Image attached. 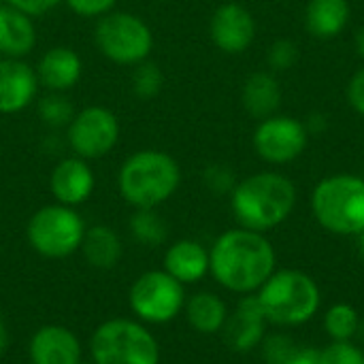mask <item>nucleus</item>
<instances>
[{"mask_svg": "<svg viewBox=\"0 0 364 364\" xmlns=\"http://www.w3.org/2000/svg\"><path fill=\"white\" fill-rule=\"evenodd\" d=\"M275 250L264 232L235 228L220 235L209 250V273L235 292L254 294L275 273Z\"/></svg>", "mask_w": 364, "mask_h": 364, "instance_id": "obj_1", "label": "nucleus"}, {"mask_svg": "<svg viewBox=\"0 0 364 364\" xmlns=\"http://www.w3.org/2000/svg\"><path fill=\"white\" fill-rule=\"evenodd\" d=\"M296 205L294 183L275 171L250 175L230 192V207L241 228L267 232L284 224Z\"/></svg>", "mask_w": 364, "mask_h": 364, "instance_id": "obj_2", "label": "nucleus"}, {"mask_svg": "<svg viewBox=\"0 0 364 364\" xmlns=\"http://www.w3.org/2000/svg\"><path fill=\"white\" fill-rule=\"evenodd\" d=\"M181 171L175 158L158 149L132 154L119 168L117 188L134 209H156L179 188Z\"/></svg>", "mask_w": 364, "mask_h": 364, "instance_id": "obj_3", "label": "nucleus"}, {"mask_svg": "<svg viewBox=\"0 0 364 364\" xmlns=\"http://www.w3.org/2000/svg\"><path fill=\"white\" fill-rule=\"evenodd\" d=\"M256 301L267 322L277 326H301L320 309V288L316 279L296 269L275 271L256 292Z\"/></svg>", "mask_w": 364, "mask_h": 364, "instance_id": "obj_4", "label": "nucleus"}, {"mask_svg": "<svg viewBox=\"0 0 364 364\" xmlns=\"http://www.w3.org/2000/svg\"><path fill=\"white\" fill-rule=\"evenodd\" d=\"M316 222L341 237H358L364 230V179L358 175L324 177L311 194Z\"/></svg>", "mask_w": 364, "mask_h": 364, "instance_id": "obj_5", "label": "nucleus"}, {"mask_svg": "<svg viewBox=\"0 0 364 364\" xmlns=\"http://www.w3.org/2000/svg\"><path fill=\"white\" fill-rule=\"evenodd\" d=\"M90 354L94 364H160L156 337L126 318L102 322L90 339Z\"/></svg>", "mask_w": 364, "mask_h": 364, "instance_id": "obj_6", "label": "nucleus"}, {"mask_svg": "<svg viewBox=\"0 0 364 364\" xmlns=\"http://www.w3.org/2000/svg\"><path fill=\"white\" fill-rule=\"evenodd\" d=\"M81 215L66 205H47L38 209L26 228L30 247L45 258H66L81 247L85 237Z\"/></svg>", "mask_w": 364, "mask_h": 364, "instance_id": "obj_7", "label": "nucleus"}, {"mask_svg": "<svg viewBox=\"0 0 364 364\" xmlns=\"http://www.w3.org/2000/svg\"><path fill=\"white\" fill-rule=\"evenodd\" d=\"M96 45L105 58L117 64H141L154 47L149 26L132 13H107L96 26Z\"/></svg>", "mask_w": 364, "mask_h": 364, "instance_id": "obj_8", "label": "nucleus"}, {"mask_svg": "<svg viewBox=\"0 0 364 364\" xmlns=\"http://www.w3.org/2000/svg\"><path fill=\"white\" fill-rule=\"evenodd\" d=\"M128 303L132 314L147 324H166L186 307V290L175 277L162 271L143 273L130 288Z\"/></svg>", "mask_w": 364, "mask_h": 364, "instance_id": "obj_9", "label": "nucleus"}, {"mask_svg": "<svg viewBox=\"0 0 364 364\" xmlns=\"http://www.w3.org/2000/svg\"><path fill=\"white\" fill-rule=\"evenodd\" d=\"M309 132L303 122L290 115H271L260 119L254 130V149L269 164L294 162L307 147Z\"/></svg>", "mask_w": 364, "mask_h": 364, "instance_id": "obj_10", "label": "nucleus"}, {"mask_svg": "<svg viewBox=\"0 0 364 364\" xmlns=\"http://www.w3.org/2000/svg\"><path fill=\"white\" fill-rule=\"evenodd\" d=\"M119 139V122L105 107H87L68 124V143L83 160L107 156Z\"/></svg>", "mask_w": 364, "mask_h": 364, "instance_id": "obj_11", "label": "nucleus"}, {"mask_svg": "<svg viewBox=\"0 0 364 364\" xmlns=\"http://www.w3.org/2000/svg\"><path fill=\"white\" fill-rule=\"evenodd\" d=\"M211 41L213 45L230 55L243 53L250 49V45L256 38V21L254 15L237 4V2H226L215 9L211 17Z\"/></svg>", "mask_w": 364, "mask_h": 364, "instance_id": "obj_12", "label": "nucleus"}, {"mask_svg": "<svg viewBox=\"0 0 364 364\" xmlns=\"http://www.w3.org/2000/svg\"><path fill=\"white\" fill-rule=\"evenodd\" d=\"M267 324L269 322L256 301V294H245L235 311L228 314V320L222 328L224 343L232 352H250L260 348L267 335Z\"/></svg>", "mask_w": 364, "mask_h": 364, "instance_id": "obj_13", "label": "nucleus"}, {"mask_svg": "<svg viewBox=\"0 0 364 364\" xmlns=\"http://www.w3.org/2000/svg\"><path fill=\"white\" fill-rule=\"evenodd\" d=\"M81 354L77 335L60 324L41 326L28 346L32 364H81Z\"/></svg>", "mask_w": 364, "mask_h": 364, "instance_id": "obj_14", "label": "nucleus"}, {"mask_svg": "<svg viewBox=\"0 0 364 364\" xmlns=\"http://www.w3.org/2000/svg\"><path fill=\"white\" fill-rule=\"evenodd\" d=\"M36 75L19 58L0 60V113L13 115L23 111L36 94Z\"/></svg>", "mask_w": 364, "mask_h": 364, "instance_id": "obj_15", "label": "nucleus"}, {"mask_svg": "<svg viewBox=\"0 0 364 364\" xmlns=\"http://www.w3.org/2000/svg\"><path fill=\"white\" fill-rule=\"evenodd\" d=\"M49 190L60 205L77 207L94 192V173L83 158H66L51 171Z\"/></svg>", "mask_w": 364, "mask_h": 364, "instance_id": "obj_16", "label": "nucleus"}, {"mask_svg": "<svg viewBox=\"0 0 364 364\" xmlns=\"http://www.w3.org/2000/svg\"><path fill=\"white\" fill-rule=\"evenodd\" d=\"M164 271L179 284H196L209 273V252L192 239L173 243L164 254Z\"/></svg>", "mask_w": 364, "mask_h": 364, "instance_id": "obj_17", "label": "nucleus"}, {"mask_svg": "<svg viewBox=\"0 0 364 364\" xmlns=\"http://www.w3.org/2000/svg\"><path fill=\"white\" fill-rule=\"evenodd\" d=\"M36 45V28L23 11L0 4V53L4 58H23Z\"/></svg>", "mask_w": 364, "mask_h": 364, "instance_id": "obj_18", "label": "nucleus"}, {"mask_svg": "<svg viewBox=\"0 0 364 364\" xmlns=\"http://www.w3.org/2000/svg\"><path fill=\"white\" fill-rule=\"evenodd\" d=\"M36 79L51 92H66L81 79V58L70 47H53L41 58Z\"/></svg>", "mask_w": 364, "mask_h": 364, "instance_id": "obj_19", "label": "nucleus"}, {"mask_svg": "<svg viewBox=\"0 0 364 364\" xmlns=\"http://www.w3.org/2000/svg\"><path fill=\"white\" fill-rule=\"evenodd\" d=\"M350 15V0H309L305 9V28L311 36L328 41L348 28Z\"/></svg>", "mask_w": 364, "mask_h": 364, "instance_id": "obj_20", "label": "nucleus"}, {"mask_svg": "<svg viewBox=\"0 0 364 364\" xmlns=\"http://www.w3.org/2000/svg\"><path fill=\"white\" fill-rule=\"evenodd\" d=\"M282 98H284V92H282L277 77L267 70L250 75L241 90V100H243L245 111L258 119L275 115L282 105Z\"/></svg>", "mask_w": 364, "mask_h": 364, "instance_id": "obj_21", "label": "nucleus"}, {"mask_svg": "<svg viewBox=\"0 0 364 364\" xmlns=\"http://www.w3.org/2000/svg\"><path fill=\"white\" fill-rule=\"evenodd\" d=\"M186 318L190 326L200 335H215L222 333L226 320H228V307L226 303L213 294V292H196L190 299H186Z\"/></svg>", "mask_w": 364, "mask_h": 364, "instance_id": "obj_22", "label": "nucleus"}, {"mask_svg": "<svg viewBox=\"0 0 364 364\" xmlns=\"http://www.w3.org/2000/svg\"><path fill=\"white\" fill-rule=\"evenodd\" d=\"M79 250L83 252V258L87 260V264L100 271L113 269L122 260V252H124L119 237L109 226L87 228Z\"/></svg>", "mask_w": 364, "mask_h": 364, "instance_id": "obj_23", "label": "nucleus"}, {"mask_svg": "<svg viewBox=\"0 0 364 364\" xmlns=\"http://www.w3.org/2000/svg\"><path fill=\"white\" fill-rule=\"evenodd\" d=\"M358 324L360 314L348 303L333 305L324 316V331L333 341H352L358 333Z\"/></svg>", "mask_w": 364, "mask_h": 364, "instance_id": "obj_24", "label": "nucleus"}, {"mask_svg": "<svg viewBox=\"0 0 364 364\" xmlns=\"http://www.w3.org/2000/svg\"><path fill=\"white\" fill-rule=\"evenodd\" d=\"M130 232L143 245H162L168 237L166 222L156 209H136L130 218Z\"/></svg>", "mask_w": 364, "mask_h": 364, "instance_id": "obj_25", "label": "nucleus"}, {"mask_svg": "<svg viewBox=\"0 0 364 364\" xmlns=\"http://www.w3.org/2000/svg\"><path fill=\"white\" fill-rule=\"evenodd\" d=\"M260 350H262L264 364H288L299 348L294 346V341L288 335L273 333V335H264Z\"/></svg>", "mask_w": 364, "mask_h": 364, "instance_id": "obj_26", "label": "nucleus"}, {"mask_svg": "<svg viewBox=\"0 0 364 364\" xmlns=\"http://www.w3.org/2000/svg\"><path fill=\"white\" fill-rule=\"evenodd\" d=\"M164 77L156 64H139L132 73V90L139 98H154L162 90Z\"/></svg>", "mask_w": 364, "mask_h": 364, "instance_id": "obj_27", "label": "nucleus"}, {"mask_svg": "<svg viewBox=\"0 0 364 364\" xmlns=\"http://www.w3.org/2000/svg\"><path fill=\"white\" fill-rule=\"evenodd\" d=\"M299 58H301V51H299L296 43L290 38H277L269 47V53H267V62H269L271 70H275V73L290 70L299 62Z\"/></svg>", "mask_w": 364, "mask_h": 364, "instance_id": "obj_28", "label": "nucleus"}, {"mask_svg": "<svg viewBox=\"0 0 364 364\" xmlns=\"http://www.w3.org/2000/svg\"><path fill=\"white\" fill-rule=\"evenodd\" d=\"M322 352V364H364V350L352 341H333Z\"/></svg>", "mask_w": 364, "mask_h": 364, "instance_id": "obj_29", "label": "nucleus"}, {"mask_svg": "<svg viewBox=\"0 0 364 364\" xmlns=\"http://www.w3.org/2000/svg\"><path fill=\"white\" fill-rule=\"evenodd\" d=\"M38 113L43 117V122L47 126H68L73 122V107L68 105V100H64L62 96H51V98H45L38 107Z\"/></svg>", "mask_w": 364, "mask_h": 364, "instance_id": "obj_30", "label": "nucleus"}, {"mask_svg": "<svg viewBox=\"0 0 364 364\" xmlns=\"http://www.w3.org/2000/svg\"><path fill=\"white\" fill-rule=\"evenodd\" d=\"M205 183L215 194H228L237 186L232 171L228 166H222V164H213L205 171Z\"/></svg>", "mask_w": 364, "mask_h": 364, "instance_id": "obj_31", "label": "nucleus"}, {"mask_svg": "<svg viewBox=\"0 0 364 364\" xmlns=\"http://www.w3.org/2000/svg\"><path fill=\"white\" fill-rule=\"evenodd\" d=\"M117 0H66V4L70 6L73 13L81 15V17H100L107 15Z\"/></svg>", "mask_w": 364, "mask_h": 364, "instance_id": "obj_32", "label": "nucleus"}, {"mask_svg": "<svg viewBox=\"0 0 364 364\" xmlns=\"http://www.w3.org/2000/svg\"><path fill=\"white\" fill-rule=\"evenodd\" d=\"M346 96H348V105L364 117V66L358 68L352 79L348 81V87H346Z\"/></svg>", "mask_w": 364, "mask_h": 364, "instance_id": "obj_33", "label": "nucleus"}, {"mask_svg": "<svg viewBox=\"0 0 364 364\" xmlns=\"http://www.w3.org/2000/svg\"><path fill=\"white\" fill-rule=\"evenodd\" d=\"M62 0H6V4L23 11L26 15L30 17H36V15H45L47 11H51L53 6H58Z\"/></svg>", "mask_w": 364, "mask_h": 364, "instance_id": "obj_34", "label": "nucleus"}, {"mask_svg": "<svg viewBox=\"0 0 364 364\" xmlns=\"http://www.w3.org/2000/svg\"><path fill=\"white\" fill-rule=\"evenodd\" d=\"M288 364H322V352L314 348H299Z\"/></svg>", "mask_w": 364, "mask_h": 364, "instance_id": "obj_35", "label": "nucleus"}, {"mask_svg": "<svg viewBox=\"0 0 364 364\" xmlns=\"http://www.w3.org/2000/svg\"><path fill=\"white\" fill-rule=\"evenodd\" d=\"M303 124H305V128H307L309 134H322V132L328 128V119H326V115H322V113H311L309 119L303 122Z\"/></svg>", "mask_w": 364, "mask_h": 364, "instance_id": "obj_36", "label": "nucleus"}, {"mask_svg": "<svg viewBox=\"0 0 364 364\" xmlns=\"http://www.w3.org/2000/svg\"><path fill=\"white\" fill-rule=\"evenodd\" d=\"M9 348V333H6V326H4V320H2V311H0V356L6 352Z\"/></svg>", "mask_w": 364, "mask_h": 364, "instance_id": "obj_37", "label": "nucleus"}, {"mask_svg": "<svg viewBox=\"0 0 364 364\" xmlns=\"http://www.w3.org/2000/svg\"><path fill=\"white\" fill-rule=\"evenodd\" d=\"M356 51H358V55L364 60V26L356 32Z\"/></svg>", "mask_w": 364, "mask_h": 364, "instance_id": "obj_38", "label": "nucleus"}, {"mask_svg": "<svg viewBox=\"0 0 364 364\" xmlns=\"http://www.w3.org/2000/svg\"><path fill=\"white\" fill-rule=\"evenodd\" d=\"M358 256H360V260H363L364 264V230L358 235Z\"/></svg>", "mask_w": 364, "mask_h": 364, "instance_id": "obj_39", "label": "nucleus"}, {"mask_svg": "<svg viewBox=\"0 0 364 364\" xmlns=\"http://www.w3.org/2000/svg\"><path fill=\"white\" fill-rule=\"evenodd\" d=\"M356 337L360 339V343L364 346V318H360V324H358V333H356Z\"/></svg>", "mask_w": 364, "mask_h": 364, "instance_id": "obj_40", "label": "nucleus"}]
</instances>
